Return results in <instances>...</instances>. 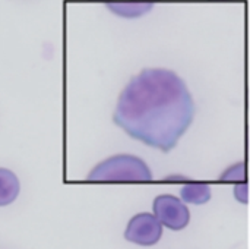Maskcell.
Returning <instances> with one entry per match:
<instances>
[{"label": "cell", "mask_w": 250, "mask_h": 249, "mask_svg": "<svg viewBox=\"0 0 250 249\" xmlns=\"http://www.w3.org/2000/svg\"><path fill=\"white\" fill-rule=\"evenodd\" d=\"M111 12L125 16V18H136L152 9V3H107L105 4Z\"/></svg>", "instance_id": "obj_7"}, {"label": "cell", "mask_w": 250, "mask_h": 249, "mask_svg": "<svg viewBox=\"0 0 250 249\" xmlns=\"http://www.w3.org/2000/svg\"><path fill=\"white\" fill-rule=\"evenodd\" d=\"M234 197L239 203L242 204H248L249 201V185L245 182V183H237L234 186Z\"/></svg>", "instance_id": "obj_9"}, {"label": "cell", "mask_w": 250, "mask_h": 249, "mask_svg": "<svg viewBox=\"0 0 250 249\" xmlns=\"http://www.w3.org/2000/svg\"><path fill=\"white\" fill-rule=\"evenodd\" d=\"M152 211L163 227L179 232L190 222V211L186 204L174 195H158L154 200Z\"/></svg>", "instance_id": "obj_3"}, {"label": "cell", "mask_w": 250, "mask_h": 249, "mask_svg": "<svg viewBox=\"0 0 250 249\" xmlns=\"http://www.w3.org/2000/svg\"><path fill=\"white\" fill-rule=\"evenodd\" d=\"M21 191V183L18 176L7 170L0 167V207H6L12 204Z\"/></svg>", "instance_id": "obj_5"}, {"label": "cell", "mask_w": 250, "mask_h": 249, "mask_svg": "<svg viewBox=\"0 0 250 249\" xmlns=\"http://www.w3.org/2000/svg\"><path fill=\"white\" fill-rule=\"evenodd\" d=\"M193 98L173 70L146 68L120 92L113 122L130 138L170 153L193 122Z\"/></svg>", "instance_id": "obj_1"}, {"label": "cell", "mask_w": 250, "mask_h": 249, "mask_svg": "<svg viewBox=\"0 0 250 249\" xmlns=\"http://www.w3.org/2000/svg\"><path fill=\"white\" fill-rule=\"evenodd\" d=\"M163 226L151 213H139L133 216L125 230V239L135 245L152 247L160 242Z\"/></svg>", "instance_id": "obj_4"}, {"label": "cell", "mask_w": 250, "mask_h": 249, "mask_svg": "<svg viewBox=\"0 0 250 249\" xmlns=\"http://www.w3.org/2000/svg\"><path fill=\"white\" fill-rule=\"evenodd\" d=\"M95 182H149L152 172L148 164L130 154H117L98 163L88 175Z\"/></svg>", "instance_id": "obj_2"}, {"label": "cell", "mask_w": 250, "mask_h": 249, "mask_svg": "<svg viewBox=\"0 0 250 249\" xmlns=\"http://www.w3.org/2000/svg\"><path fill=\"white\" fill-rule=\"evenodd\" d=\"M180 200L188 204H205L211 200V186L207 183H186L180 189Z\"/></svg>", "instance_id": "obj_6"}, {"label": "cell", "mask_w": 250, "mask_h": 249, "mask_svg": "<svg viewBox=\"0 0 250 249\" xmlns=\"http://www.w3.org/2000/svg\"><path fill=\"white\" fill-rule=\"evenodd\" d=\"M246 179H248V169H246V163L245 161H240V163H236V164L230 166L220 176V181H223V182L245 183Z\"/></svg>", "instance_id": "obj_8"}]
</instances>
